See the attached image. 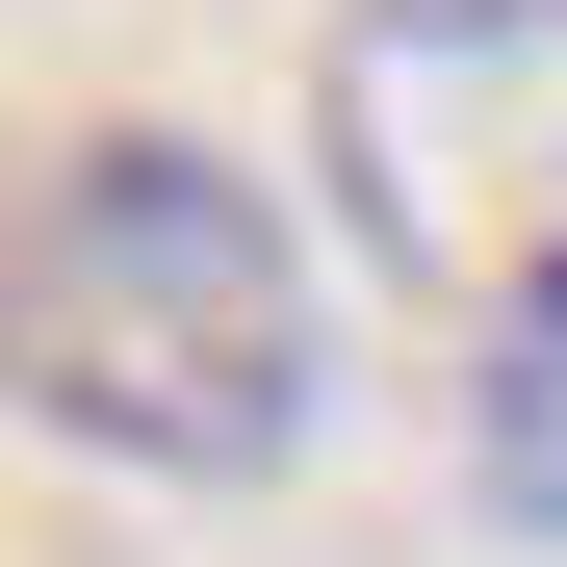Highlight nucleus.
I'll list each match as a JSON object with an SVG mask.
<instances>
[{
  "mask_svg": "<svg viewBox=\"0 0 567 567\" xmlns=\"http://www.w3.org/2000/svg\"><path fill=\"white\" fill-rule=\"evenodd\" d=\"M0 310H27V413L104 439V464L233 491V464L310 439V233L207 130H78L27 181V284Z\"/></svg>",
  "mask_w": 567,
  "mask_h": 567,
  "instance_id": "1",
  "label": "nucleus"
},
{
  "mask_svg": "<svg viewBox=\"0 0 567 567\" xmlns=\"http://www.w3.org/2000/svg\"><path fill=\"white\" fill-rule=\"evenodd\" d=\"M310 155L413 310H567V0H336Z\"/></svg>",
  "mask_w": 567,
  "mask_h": 567,
  "instance_id": "2",
  "label": "nucleus"
},
{
  "mask_svg": "<svg viewBox=\"0 0 567 567\" xmlns=\"http://www.w3.org/2000/svg\"><path fill=\"white\" fill-rule=\"evenodd\" d=\"M464 464H491V516L567 542V310H491V336H464Z\"/></svg>",
  "mask_w": 567,
  "mask_h": 567,
  "instance_id": "3",
  "label": "nucleus"
}]
</instances>
